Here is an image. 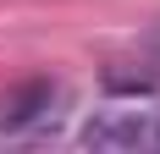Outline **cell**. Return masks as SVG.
Masks as SVG:
<instances>
[{"label": "cell", "instance_id": "cell-1", "mask_svg": "<svg viewBox=\"0 0 160 154\" xmlns=\"http://www.w3.org/2000/svg\"><path fill=\"white\" fill-rule=\"evenodd\" d=\"M83 143L88 149H138V143H149V121L138 110H105L83 127Z\"/></svg>", "mask_w": 160, "mask_h": 154}, {"label": "cell", "instance_id": "cell-2", "mask_svg": "<svg viewBox=\"0 0 160 154\" xmlns=\"http://www.w3.org/2000/svg\"><path fill=\"white\" fill-rule=\"evenodd\" d=\"M39 110H50V83H28V88H17L6 105H0V127H28L39 121Z\"/></svg>", "mask_w": 160, "mask_h": 154}, {"label": "cell", "instance_id": "cell-3", "mask_svg": "<svg viewBox=\"0 0 160 154\" xmlns=\"http://www.w3.org/2000/svg\"><path fill=\"white\" fill-rule=\"evenodd\" d=\"M105 88L111 94H149L155 83H149V77H127V72H105Z\"/></svg>", "mask_w": 160, "mask_h": 154}, {"label": "cell", "instance_id": "cell-4", "mask_svg": "<svg viewBox=\"0 0 160 154\" xmlns=\"http://www.w3.org/2000/svg\"><path fill=\"white\" fill-rule=\"evenodd\" d=\"M149 138H155V143H160V121H155V127H149Z\"/></svg>", "mask_w": 160, "mask_h": 154}]
</instances>
